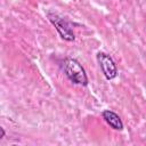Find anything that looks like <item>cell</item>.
I'll list each match as a JSON object with an SVG mask.
<instances>
[{"mask_svg": "<svg viewBox=\"0 0 146 146\" xmlns=\"http://www.w3.org/2000/svg\"><path fill=\"white\" fill-rule=\"evenodd\" d=\"M62 70L73 83L80 84V86L88 84V78H87L86 71L76 59L71 57L65 58L62 62Z\"/></svg>", "mask_w": 146, "mask_h": 146, "instance_id": "1", "label": "cell"}, {"mask_svg": "<svg viewBox=\"0 0 146 146\" xmlns=\"http://www.w3.org/2000/svg\"><path fill=\"white\" fill-rule=\"evenodd\" d=\"M48 17L50 22L55 25L56 30L60 34V36L66 41H73L75 39L73 33V24L66 18L59 16L56 13H48Z\"/></svg>", "mask_w": 146, "mask_h": 146, "instance_id": "2", "label": "cell"}, {"mask_svg": "<svg viewBox=\"0 0 146 146\" xmlns=\"http://www.w3.org/2000/svg\"><path fill=\"white\" fill-rule=\"evenodd\" d=\"M97 62L102 68V72L104 73L105 78L107 80H112L116 76L117 74V68L112 59V57L105 52H98L97 54Z\"/></svg>", "mask_w": 146, "mask_h": 146, "instance_id": "3", "label": "cell"}, {"mask_svg": "<svg viewBox=\"0 0 146 146\" xmlns=\"http://www.w3.org/2000/svg\"><path fill=\"white\" fill-rule=\"evenodd\" d=\"M102 115H103V119L107 122V124H110L113 129H115V130H122L123 129V123H122L120 116L115 112L110 111V110H105L102 113Z\"/></svg>", "mask_w": 146, "mask_h": 146, "instance_id": "4", "label": "cell"}, {"mask_svg": "<svg viewBox=\"0 0 146 146\" xmlns=\"http://www.w3.org/2000/svg\"><path fill=\"white\" fill-rule=\"evenodd\" d=\"M3 137H5V129L1 128V137H0V139H2Z\"/></svg>", "mask_w": 146, "mask_h": 146, "instance_id": "5", "label": "cell"}]
</instances>
